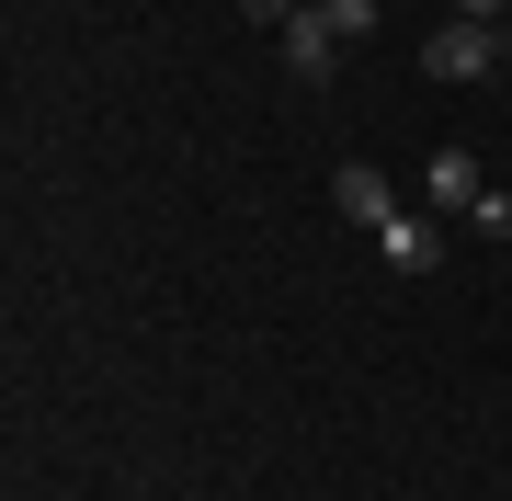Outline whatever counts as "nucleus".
I'll return each mask as SVG.
<instances>
[{"instance_id": "7", "label": "nucleus", "mask_w": 512, "mask_h": 501, "mask_svg": "<svg viewBox=\"0 0 512 501\" xmlns=\"http://www.w3.org/2000/svg\"><path fill=\"white\" fill-rule=\"evenodd\" d=\"M319 23H330V35L353 46V35H376V0H319Z\"/></svg>"}, {"instance_id": "9", "label": "nucleus", "mask_w": 512, "mask_h": 501, "mask_svg": "<svg viewBox=\"0 0 512 501\" xmlns=\"http://www.w3.org/2000/svg\"><path fill=\"white\" fill-rule=\"evenodd\" d=\"M456 23H512V0H456Z\"/></svg>"}, {"instance_id": "3", "label": "nucleus", "mask_w": 512, "mask_h": 501, "mask_svg": "<svg viewBox=\"0 0 512 501\" xmlns=\"http://www.w3.org/2000/svg\"><path fill=\"white\" fill-rule=\"evenodd\" d=\"M478 194H490V183H478V149H433V160H421V205H433V217H467Z\"/></svg>"}, {"instance_id": "5", "label": "nucleus", "mask_w": 512, "mask_h": 501, "mask_svg": "<svg viewBox=\"0 0 512 501\" xmlns=\"http://www.w3.org/2000/svg\"><path fill=\"white\" fill-rule=\"evenodd\" d=\"M330 57H342V35H330V23H319V0H308V12L285 23V69H296V80L319 92V80H330Z\"/></svg>"}, {"instance_id": "10", "label": "nucleus", "mask_w": 512, "mask_h": 501, "mask_svg": "<svg viewBox=\"0 0 512 501\" xmlns=\"http://www.w3.org/2000/svg\"><path fill=\"white\" fill-rule=\"evenodd\" d=\"M501 80H512V35H501Z\"/></svg>"}, {"instance_id": "4", "label": "nucleus", "mask_w": 512, "mask_h": 501, "mask_svg": "<svg viewBox=\"0 0 512 501\" xmlns=\"http://www.w3.org/2000/svg\"><path fill=\"white\" fill-rule=\"evenodd\" d=\"M376 251H387V274H433V262H444V228H433V217H410V205H399V217L376 228Z\"/></svg>"}, {"instance_id": "1", "label": "nucleus", "mask_w": 512, "mask_h": 501, "mask_svg": "<svg viewBox=\"0 0 512 501\" xmlns=\"http://www.w3.org/2000/svg\"><path fill=\"white\" fill-rule=\"evenodd\" d=\"M501 35L512 23H433L421 35V69L433 80H501Z\"/></svg>"}, {"instance_id": "8", "label": "nucleus", "mask_w": 512, "mask_h": 501, "mask_svg": "<svg viewBox=\"0 0 512 501\" xmlns=\"http://www.w3.org/2000/svg\"><path fill=\"white\" fill-rule=\"evenodd\" d=\"M239 12H251V23H274V35H285V23L308 12V0H239Z\"/></svg>"}, {"instance_id": "2", "label": "nucleus", "mask_w": 512, "mask_h": 501, "mask_svg": "<svg viewBox=\"0 0 512 501\" xmlns=\"http://www.w3.org/2000/svg\"><path fill=\"white\" fill-rule=\"evenodd\" d=\"M330 205H342L353 228H387V217H399V183H387L376 160H342V171H330Z\"/></svg>"}, {"instance_id": "6", "label": "nucleus", "mask_w": 512, "mask_h": 501, "mask_svg": "<svg viewBox=\"0 0 512 501\" xmlns=\"http://www.w3.org/2000/svg\"><path fill=\"white\" fill-rule=\"evenodd\" d=\"M456 228H467V240H512V194L490 183V194H478V205H467V217H456Z\"/></svg>"}]
</instances>
